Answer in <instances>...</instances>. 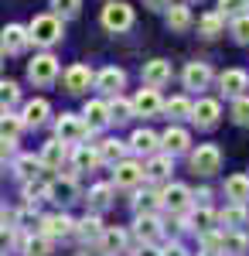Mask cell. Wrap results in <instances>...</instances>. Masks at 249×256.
<instances>
[{"label":"cell","mask_w":249,"mask_h":256,"mask_svg":"<svg viewBox=\"0 0 249 256\" xmlns=\"http://www.w3.org/2000/svg\"><path fill=\"white\" fill-rule=\"evenodd\" d=\"M65 34V28H62V18L58 14H38V18L28 24V38L31 44H38V48H55L58 41Z\"/></svg>","instance_id":"cell-1"},{"label":"cell","mask_w":249,"mask_h":256,"mask_svg":"<svg viewBox=\"0 0 249 256\" xmlns=\"http://www.w3.org/2000/svg\"><path fill=\"white\" fill-rule=\"evenodd\" d=\"M102 28H106L110 34L130 31V28H134V7H130L126 0H110V4L102 7Z\"/></svg>","instance_id":"cell-2"},{"label":"cell","mask_w":249,"mask_h":256,"mask_svg":"<svg viewBox=\"0 0 249 256\" xmlns=\"http://www.w3.org/2000/svg\"><path fill=\"white\" fill-rule=\"evenodd\" d=\"M192 171L202 178H212L222 171V150L218 144H198L192 150Z\"/></svg>","instance_id":"cell-3"},{"label":"cell","mask_w":249,"mask_h":256,"mask_svg":"<svg viewBox=\"0 0 249 256\" xmlns=\"http://www.w3.org/2000/svg\"><path fill=\"white\" fill-rule=\"evenodd\" d=\"M28 79L34 82L38 89H48V86L58 79V58L52 55V52H44V55H34V58L28 62Z\"/></svg>","instance_id":"cell-4"},{"label":"cell","mask_w":249,"mask_h":256,"mask_svg":"<svg viewBox=\"0 0 249 256\" xmlns=\"http://www.w3.org/2000/svg\"><path fill=\"white\" fill-rule=\"evenodd\" d=\"M55 137L72 147V144H82V140L89 137V126H86V120L76 116V113H62V116L55 120Z\"/></svg>","instance_id":"cell-5"},{"label":"cell","mask_w":249,"mask_h":256,"mask_svg":"<svg viewBox=\"0 0 249 256\" xmlns=\"http://www.w3.org/2000/svg\"><path fill=\"white\" fill-rule=\"evenodd\" d=\"M184 229H192V232H208V229H215L218 226V212L215 208H208V202H194L192 208H188V216H184V222H181Z\"/></svg>","instance_id":"cell-6"},{"label":"cell","mask_w":249,"mask_h":256,"mask_svg":"<svg viewBox=\"0 0 249 256\" xmlns=\"http://www.w3.org/2000/svg\"><path fill=\"white\" fill-rule=\"evenodd\" d=\"M38 232H41V236H48L52 242H55V239H68L72 232H76V222L65 216V212H55V216H41V218H38Z\"/></svg>","instance_id":"cell-7"},{"label":"cell","mask_w":249,"mask_h":256,"mask_svg":"<svg viewBox=\"0 0 249 256\" xmlns=\"http://www.w3.org/2000/svg\"><path fill=\"white\" fill-rule=\"evenodd\" d=\"M92 86H96L102 96H116V92H123V86H126V72L116 68V65H106V68L92 72Z\"/></svg>","instance_id":"cell-8"},{"label":"cell","mask_w":249,"mask_h":256,"mask_svg":"<svg viewBox=\"0 0 249 256\" xmlns=\"http://www.w3.org/2000/svg\"><path fill=\"white\" fill-rule=\"evenodd\" d=\"M218 120H222V106H218V99H198L192 102V123L198 130H212V126H218Z\"/></svg>","instance_id":"cell-9"},{"label":"cell","mask_w":249,"mask_h":256,"mask_svg":"<svg viewBox=\"0 0 249 256\" xmlns=\"http://www.w3.org/2000/svg\"><path fill=\"white\" fill-rule=\"evenodd\" d=\"M48 202H55V205H72L78 202V184L72 174H58L55 181H48Z\"/></svg>","instance_id":"cell-10"},{"label":"cell","mask_w":249,"mask_h":256,"mask_svg":"<svg viewBox=\"0 0 249 256\" xmlns=\"http://www.w3.org/2000/svg\"><path fill=\"white\" fill-rule=\"evenodd\" d=\"M194 205V198H192V188L188 184H168L164 192H160V208H168V212H188Z\"/></svg>","instance_id":"cell-11"},{"label":"cell","mask_w":249,"mask_h":256,"mask_svg":"<svg viewBox=\"0 0 249 256\" xmlns=\"http://www.w3.org/2000/svg\"><path fill=\"white\" fill-rule=\"evenodd\" d=\"M144 181V164L140 160H116L113 164V184L116 188H140Z\"/></svg>","instance_id":"cell-12"},{"label":"cell","mask_w":249,"mask_h":256,"mask_svg":"<svg viewBox=\"0 0 249 256\" xmlns=\"http://www.w3.org/2000/svg\"><path fill=\"white\" fill-rule=\"evenodd\" d=\"M28 28L24 24H4V31H0V52H7V55H20V52H28Z\"/></svg>","instance_id":"cell-13"},{"label":"cell","mask_w":249,"mask_h":256,"mask_svg":"<svg viewBox=\"0 0 249 256\" xmlns=\"http://www.w3.org/2000/svg\"><path fill=\"white\" fill-rule=\"evenodd\" d=\"M160 150L171 154V158L188 154V150H192V134H188L184 126H168V130L160 134Z\"/></svg>","instance_id":"cell-14"},{"label":"cell","mask_w":249,"mask_h":256,"mask_svg":"<svg viewBox=\"0 0 249 256\" xmlns=\"http://www.w3.org/2000/svg\"><path fill=\"white\" fill-rule=\"evenodd\" d=\"M212 65L208 62H188V68L181 72V82H184V89H192V92H202V89H208L212 86Z\"/></svg>","instance_id":"cell-15"},{"label":"cell","mask_w":249,"mask_h":256,"mask_svg":"<svg viewBox=\"0 0 249 256\" xmlns=\"http://www.w3.org/2000/svg\"><path fill=\"white\" fill-rule=\"evenodd\" d=\"M218 89H222V96H226V99L242 96V92L249 89V72H246V68H226V72L218 76Z\"/></svg>","instance_id":"cell-16"},{"label":"cell","mask_w":249,"mask_h":256,"mask_svg":"<svg viewBox=\"0 0 249 256\" xmlns=\"http://www.w3.org/2000/svg\"><path fill=\"white\" fill-rule=\"evenodd\" d=\"M130 102H134V116H157L160 106H164V99H160V92L154 86H144Z\"/></svg>","instance_id":"cell-17"},{"label":"cell","mask_w":249,"mask_h":256,"mask_svg":"<svg viewBox=\"0 0 249 256\" xmlns=\"http://www.w3.org/2000/svg\"><path fill=\"white\" fill-rule=\"evenodd\" d=\"M134 232H136V239H140V242H157V239L164 236V226H160L157 212H136Z\"/></svg>","instance_id":"cell-18"},{"label":"cell","mask_w":249,"mask_h":256,"mask_svg":"<svg viewBox=\"0 0 249 256\" xmlns=\"http://www.w3.org/2000/svg\"><path fill=\"white\" fill-rule=\"evenodd\" d=\"M82 120H86L89 134L106 130V126H110V106H106V99H89L86 110H82Z\"/></svg>","instance_id":"cell-19"},{"label":"cell","mask_w":249,"mask_h":256,"mask_svg":"<svg viewBox=\"0 0 249 256\" xmlns=\"http://www.w3.org/2000/svg\"><path fill=\"white\" fill-rule=\"evenodd\" d=\"M140 79H144V86H154V89L168 86V82H171V62H164V58L144 62V72H140Z\"/></svg>","instance_id":"cell-20"},{"label":"cell","mask_w":249,"mask_h":256,"mask_svg":"<svg viewBox=\"0 0 249 256\" xmlns=\"http://www.w3.org/2000/svg\"><path fill=\"white\" fill-rule=\"evenodd\" d=\"M174 171V158L171 154H150L147 158V164H144V181H168Z\"/></svg>","instance_id":"cell-21"},{"label":"cell","mask_w":249,"mask_h":256,"mask_svg":"<svg viewBox=\"0 0 249 256\" xmlns=\"http://www.w3.org/2000/svg\"><path fill=\"white\" fill-rule=\"evenodd\" d=\"M126 229H116V226H106V229H102V236H99V253L102 256H120L123 253V250H126Z\"/></svg>","instance_id":"cell-22"},{"label":"cell","mask_w":249,"mask_h":256,"mask_svg":"<svg viewBox=\"0 0 249 256\" xmlns=\"http://www.w3.org/2000/svg\"><path fill=\"white\" fill-rule=\"evenodd\" d=\"M65 158H68V144H62L58 137H52L44 147H41V154H38L41 168H48V171H62V160Z\"/></svg>","instance_id":"cell-23"},{"label":"cell","mask_w":249,"mask_h":256,"mask_svg":"<svg viewBox=\"0 0 249 256\" xmlns=\"http://www.w3.org/2000/svg\"><path fill=\"white\" fill-rule=\"evenodd\" d=\"M126 147H130L134 154H140V158H150V154L160 150V137H157L154 130H147V126H140V130H134V137H130Z\"/></svg>","instance_id":"cell-24"},{"label":"cell","mask_w":249,"mask_h":256,"mask_svg":"<svg viewBox=\"0 0 249 256\" xmlns=\"http://www.w3.org/2000/svg\"><path fill=\"white\" fill-rule=\"evenodd\" d=\"M52 116V106H48V99H28L24 102V110H20V120H24V130L28 126H44V120Z\"/></svg>","instance_id":"cell-25"},{"label":"cell","mask_w":249,"mask_h":256,"mask_svg":"<svg viewBox=\"0 0 249 256\" xmlns=\"http://www.w3.org/2000/svg\"><path fill=\"white\" fill-rule=\"evenodd\" d=\"M218 253L222 256H246L249 253V236H242V229H222Z\"/></svg>","instance_id":"cell-26"},{"label":"cell","mask_w":249,"mask_h":256,"mask_svg":"<svg viewBox=\"0 0 249 256\" xmlns=\"http://www.w3.org/2000/svg\"><path fill=\"white\" fill-rule=\"evenodd\" d=\"M62 82H65V89L72 96H78V92H86L92 86V72H89V65H72V68H65Z\"/></svg>","instance_id":"cell-27"},{"label":"cell","mask_w":249,"mask_h":256,"mask_svg":"<svg viewBox=\"0 0 249 256\" xmlns=\"http://www.w3.org/2000/svg\"><path fill=\"white\" fill-rule=\"evenodd\" d=\"M242 226H249L246 202H232L218 212V229H242Z\"/></svg>","instance_id":"cell-28"},{"label":"cell","mask_w":249,"mask_h":256,"mask_svg":"<svg viewBox=\"0 0 249 256\" xmlns=\"http://www.w3.org/2000/svg\"><path fill=\"white\" fill-rule=\"evenodd\" d=\"M192 24H194V18H192V7H188V4H171V7H168V31L184 34Z\"/></svg>","instance_id":"cell-29"},{"label":"cell","mask_w":249,"mask_h":256,"mask_svg":"<svg viewBox=\"0 0 249 256\" xmlns=\"http://www.w3.org/2000/svg\"><path fill=\"white\" fill-rule=\"evenodd\" d=\"M96 150H99V164H110V168H113L116 160L126 158L130 147H126L123 140H116V137H106V140H99V144H96Z\"/></svg>","instance_id":"cell-30"},{"label":"cell","mask_w":249,"mask_h":256,"mask_svg":"<svg viewBox=\"0 0 249 256\" xmlns=\"http://www.w3.org/2000/svg\"><path fill=\"white\" fill-rule=\"evenodd\" d=\"M106 106H110V123H130L134 120V102L123 96V92H116V96H106Z\"/></svg>","instance_id":"cell-31"},{"label":"cell","mask_w":249,"mask_h":256,"mask_svg":"<svg viewBox=\"0 0 249 256\" xmlns=\"http://www.w3.org/2000/svg\"><path fill=\"white\" fill-rule=\"evenodd\" d=\"M10 171L18 181H31V178H38L41 171V160L34 154H14V164H10Z\"/></svg>","instance_id":"cell-32"},{"label":"cell","mask_w":249,"mask_h":256,"mask_svg":"<svg viewBox=\"0 0 249 256\" xmlns=\"http://www.w3.org/2000/svg\"><path fill=\"white\" fill-rule=\"evenodd\" d=\"M102 218L92 212V216H86V218H78L76 222V236L82 239V242H99V236H102Z\"/></svg>","instance_id":"cell-33"},{"label":"cell","mask_w":249,"mask_h":256,"mask_svg":"<svg viewBox=\"0 0 249 256\" xmlns=\"http://www.w3.org/2000/svg\"><path fill=\"white\" fill-rule=\"evenodd\" d=\"M72 164H76V171H92V168H99L96 144H92V147H89V144H76V150H72Z\"/></svg>","instance_id":"cell-34"},{"label":"cell","mask_w":249,"mask_h":256,"mask_svg":"<svg viewBox=\"0 0 249 256\" xmlns=\"http://www.w3.org/2000/svg\"><path fill=\"white\" fill-rule=\"evenodd\" d=\"M198 34L202 38H218V34H226V18L218 14V10H208V14H202V20H198Z\"/></svg>","instance_id":"cell-35"},{"label":"cell","mask_w":249,"mask_h":256,"mask_svg":"<svg viewBox=\"0 0 249 256\" xmlns=\"http://www.w3.org/2000/svg\"><path fill=\"white\" fill-rule=\"evenodd\" d=\"M86 202H89L92 212H106V208L113 205V184H92L89 195H86Z\"/></svg>","instance_id":"cell-36"},{"label":"cell","mask_w":249,"mask_h":256,"mask_svg":"<svg viewBox=\"0 0 249 256\" xmlns=\"http://www.w3.org/2000/svg\"><path fill=\"white\" fill-rule=\"evenodd\" d=\"M226 198L249 202V174H229L226 178Z\"/></svg>","instance_id":"cell-37"},{"label":"cell","mask_w":249,"mask_h":256,"mask_svg":"<svg viewBox=\"0 0 249 256\" xmlns=\"http://www.w3.org/2000/svg\"><path fill=\"white\" fill-rule=\"evenodd\" d=\"M20 130H24V120L10 110H0V137L4 140H18Z\"/></svg>","instance_id":"cell-38"},{"label":"cell","mask_w":249,"mask_h":256,"mask_svg":"<svg viewBox=\"0 0 249 256\" xmlns=\"http://www.w3.org/2000/svg\"><path fill=\"white\" fill-rule=\"evenodd\" d=\"M20 250H24V256H52V239L48 236H24L20 239Z\"/></svg>","instance_id":"cell-39"},{"label":"cell","mask_w":249,"mask_h":256,"mask_svg":"<svg viewBox=\"0 0 249 256\" xmlns=\"http://www.w3.org/2000/svg\"><path fill=\"white\" fill-rule=\"evenodd\" d=\"M160 110H164L171 120H192V99L188 96H171Z\"/></svg>","instance_id":"cell-40"},{"label":"cell","mask_w":249,"mask_h":256,"mask_svg":"<svg viewBox=\"0 0 249 256\" xmlns=\"http://www.w3.org/2000/svg\"><path fill=\"white\" fill-rule=\"evenodd\" d=\"M134 208L136 212H157V208H160V192H154V188L136 192L134 195Z\"/></svg>","instance_id":"cell-41"},{"label":"cell","mask_w":249,"mask_h":256,"mask_svg":"<svg viewBox=\"0 0 249 256\" xmlns=\"http://www.w3.org/2000/svg\"><path fill=\"white\" fill-rule=\"evenodd\" d=\"M20 102V86L10 79H0V110H14Z\"/></svg>","instance_id":"cell-42"},{"label":"cell","mask_w":249,"mask_h":256,"mask_svg":"<svg viewBox=\"0 0 249 256\" xmlns=\"http://www.w3.org/2000/svg\"><path fill=\"white\" fill-rule=\"evenodd\" d=\"M229 116H232V123H236V126H249V96H246V92L232 99Z\"/></svg>","instance_id":"cell-43"},{"label":"cell","mask_w":249,"mask_h":256,"mask_svg":"<svg viewBox=\"0 0 249 256\" xmlns=\"http://www.w3.org/2000/svg\"><path fill=\"white\" fill-rule=\"evenodd\" d=\"M44 198H48V184H38L34 178H31V181H24V205H31V208H34V205L44 202Z\"/></svg>","instance_id":"cell-44"},{"label":"cell","mask_w":249,"mask_h":256,"mask_svg":"<svg viewBox=\"0 0 249 256\" xmlns=\"http://www.w3.org/2000/svg\"><path fill=\"white\" fill-rule=\"evenodd\" d=\"M215 10H218L226 20H232V18H239V14H246L249 4H246V0H218V7H215Z\"/></svg>","instance_id":"cell-45"},{"label":"cell","mask_w":249,"mask_h":256,"mask_svg":"<svg viewBox=\"0 0 249 256\" xmlns=\"http://www.w3.org/2000/svg\"><path fill=\"white\" fill-rule=\"evenodd\" d=\"M52 7H55V14L62 20H72V18H78V10H82V0H52Z\"/></svg>","instance_id":"cell-46"},{"label":"cell","mask_w":249,"mask_h":256,"mask_svg":"<svg viewBox=\"0 0 249 256\" xmlns=\"http://www.w3.org/2000/svg\"><path fill=\"white\" fill-rule=\"evenodd\" d=\"M232 38L239 41V44H249V10L246 14H239V18H232Z\"/></svg>","instance_id":"cell-47"},{"label":"cell","mask_w":249,"mask_h":256,"mask_svg":"<svg viewBox=\"0 0 249 256\" xmlns=\"http://www.w3.org/2000/svg\"><path fill=\"white\" fill-rule=\"evenodd\" d=\"M34 222H38V216H34L31 205H24L20 212H14V229H34Z\"/></svg>","instance_id":"cell-48"},{"label":"cell","mask_w":249,"mask_h":256,"mask_svg":"<svg viewBox=\"0 0 249 256\" xmlns=\"http://www.w3.org/2000/svg\"><path fill=\"white\" fill-rule=\"evenodd\" d=\"M14 242H18V236H14V226H4V222H0V256L10 253V250H14Z\"/></svg>","instance_id":"cell-49"},{"label":"cell","mask_w":249,"mask_h":256,"mask_svg":"<svg viewBox=\"0 0 249 256\" xmlns=\"http://www.w3.org/2000/svg\"><path fill=\"white\" fill-rule=\"evenodd\" d=\"M14 144H18V140H4V137H0V158H4V160L18 154V147H14Z\"/></svg>","instance_id":"cell-50"},{"label":"cell","mask_w":249,"mask_h":256,"mask_svg":"<svg viewBox=\"0 0 249 256\" xmlns=\"http://www.w3.org/2000/svg\"><path fill=\"white\" fill-rule=\"evenodd\" d=\"M171 4H174V0H144V7H147V10H168Z\"/></svg>","instance_id":"cell-51"},{"label":"cell","mask_w":249,"mask_h":256,"mask_svg":"<svg viewBox=\"0 0 249 256\" xmlns=\"http://www.w3.org/2000/svg\"><path fill=\"white\" fill-rule=\"evenodd\" d=\"M160 256H188V253H184L178 242H171V246H164V250H160Z\"/></svg>","instance_id":"cell-52"},{"label":"cell","mask_w":249,"mask_h":256,"mask_svg":"<svg viewBox=\"0 0 249 256\" xmlns=\"http://www.w3.org/2000/svg\"><path fill=\"white\" fill-rule=\"evenodd\" d=\"M198 256H218V253H212V250H202V253H198Z\"/></svg>","instance_id":"cell-53"},{"label":"cell","mask_w":249,"mask_h":256,"mask_svg":"<svg viewBox=\"0 0 249 256\" xmlns=\"http://www.w3.org/2000/svg\"><path fill=\"white\" fill-rule=\"evenodd\" d=\"M0 171H4V158H0Z\"/></svg>","instance_id":"cell-54"},{"label":"cell","mask_w":249,"mask_h":256,"mask_svg":"<svg viewBox=\"0 0 249 256\" xmlns=\"http://www.w3.org/2000/svg\"><path fill=\"white\" fill-rule=\"evenodd\" d=\"M0 65H4V52H0Z\"/></svg>","instance_id":"cell-55"},{"label":"cell","mask_w":249,"mask_h":256,"mask_svg":"<svg viewBox=\"0 0 249 256\" xmlns=\"http://www.w3.org/2000/svg\"><path fill=\"white\" fill-rule=\"evenodd\" d=\"M246 4H249V0H246Z\"/></svg>","instance_id":"cell-56"}]
</instances>
